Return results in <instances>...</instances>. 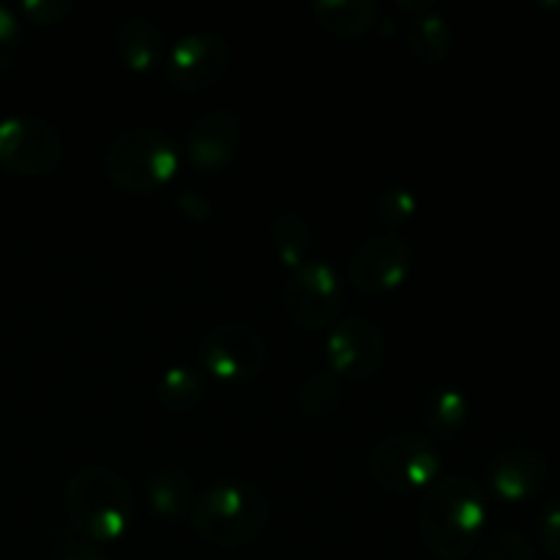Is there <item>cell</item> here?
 I'll return each instance as SVG.
<instances>
[{
  "label": "cell",
  "mask_w": 560,
  "mask_h": 560,
  "mask_svg": "<svg viewBox=\"0 0 560 560\" xmlns=\"http://www.w3.org/2000/svg\"><path fill=\"white\" fill-rule=\"evenodd\" d=\"M485 523V492L468 476L438 479L419 506L421 541L441 560H459L474 552Z\"/></svg>",
  "instance_id": "obj_1"
},
{
  "label": "cell",
  "mask_w": 560,
  "mask_h": 560,
  "mask_svg": "<svg viewBox=\"0 0 560 560\" xmlns=\"http://www.w3.org/2000/svg\"><path fill=\"white\" fill-rule=\"evenodd\" d=\"M66 512L74 534L93 545L118 541L135 520V492L113 468L88 465L66 485Z\"/></svg>",
  "instance_id": "obj_2"
},
{
  "label": "cell",
  "mask_w": 560,
  "mask_h": 560,
  "mask_svg": "<svg viewBox=\"0 0 560 560\" xmlns=\"http://www.w3.org/2000/svg\"><path fill=\"white\" fill-rule=\"evenodd\" d=\"M191 525L217 547H244L266 530L271 503L262 487L252 481H219L202 490L191 506Z\"/></svg>",
  "instance_id": "obj_3"
},
{
  "label": "cell",
  "mask_w": 560,
  "mask_h": 560,
  "mask_svg": "<svg viewBox=\"0 0 560 560\" xmlns=\"http://www.w3.org/2000/svg\"><path fill=\"white\" fill-rule=\"evenodd\" d=\"M178 164L175 142L151 126H137L118 135L104 156L107 178L129 195H148L167 186L178 173Z\"/></svg>",
  "instance_id": "obj_4"
},
{
  "label": "cell",
  "mask_w": 560,
  "mask_h": 560,
  "mask_svg": "<svg viewBox=\"0 0 560 560\" xmlns=\"http://www.w3.org/2000/svg\"><path fill=\"white\" fill-rule=\"evenodd\" d=\"M366 468L381 490L408 495V492L430 490L435 485L441 474V454L427 438L399 432V435L383 438L372 448Z\"/></svg>",
  "instance_id": "obj_5"
},
{
  "label": "cell",
  "mask_w": 560,
  "mask_h": 560,
  "mask_svg": "<svg viewBox=\"0 0 560 560\" xmlns=\"http://www.w3.org/2000/svg\"><path fill=\"white\" fill-rule=\"evenodd\" d=\"M268 345L257 328L246 323H222L200 342V361L206 372L224 383H246L266 366Z\"/></svg>",
  "instance_id": "obj_6"
},
{
  "label": "cell",
  "mask_w": 560,
  "mask_h": 560,
  "mask_svg": "<svg viewBox=\"0 0 560 560\" xmlns=\"http://www.w3.org/2000/svg\"><path fill=\"white\" fill-rule=\"evenodd\" d=\"M342 306V288L339 277L328 262L306 260L304 266L290 273L284 284V310L290 320L304 331L328 328Z\"/></svg>",
  "instance_id": "obj_7"
},
{
  "label": "cell",
  "mask_w": 560,
  "mask_h": 560,
  "mask_svg": "<svg viewBox=\"0 0 560 560\" xmlns=\"http://www.w3.org/2000/svg\"><path fill=\"white\" fill-rule=\"evenodd\" d=\"M60 159H63V140L47 120H0V167L25 178H38L52 173Z\"/></svg>",
  "instance_id": "obj_8"
},
{
  "label": "cell",
  "mask_w": 560,
  "mask_h": 560,
  "mask_svg": "<svg viewBox=\"0 0 560 560\" xmlns=\"http://www.w3.org/2000/svg\"><path fill=\"white\" fill-rule=\"evenodd\" d=\"M326 359L331 375L345 381H370L386 364V337L372 320L350 315L328 331Z\"/></svg>",
  "instance_id": "obj_9"
},
{
  "label": "cell",
  "mask_w": 560,
  "mask_h": 560,
  "mask_svg": "<svg viewBox=\"0 0 560 560\" xmlns=\"http://www.w3.org/2000/svg\"><path fill=\"white\" fill-rule=\"evenodd\" d=\"M233 49L219 33L197 31L186 33L170 49L164 60L167 80L180 91H206L213 88L230 71Z\"/></svg>",
  "instance_id": "obj_10"
},
{
  "label": "cell",
  "mask_w": 560,
  "mask_h": 560,
  "mask_svg": "<svg viewBox=\"0 0 560 560\" xmlns=\"http://www.w3.org/2000/svg\"><path fill=\"white\" fill-rule=\"evenodd\" d=\"M413 268V249L408 241L394 233L375 235L359 244L350 255L348 279L355 290L370 295H383L397 290Z\"/></svg>",
  "instance_id": "obj_11"
},
{
  "label": "cell",
  "mask_w": 560,
  "mask_h": 560,
  "mask_svg": "<svg viewBox=\"0 0 560 560\" xmlns=\"http://www.w3.org/2000/svg\"><path fill=\"white\" fill-rule=\"evenodd\" d=\"M244 124L230 109H208L186 131V153L197 170H222L241 145Z\"/></svg>",
  "instance_id": "obj_12"
},
{
  "label": "cell",
  "mask_w": 560,
  "mask_h": 560,
  "mask_svg": "<svg viewBox=\"0 0 560 560\" xmlns=\"http://www.w3.org/2000/svg\"><path fill=\"white\" fill-rule=\"evenodd\" d=\"M547 479V463L530 448H509L490 465V481L503 503H525L541 490Z\"/></svg>",
  "instance_id": "obj_13"
},
{
  "label": "cell",
  "mask_w": 560,
  "mask_h": 560,
  "mask_svg": "<svg viewBox=\"0 0 560 560\" xmlns=\"http://www.w3.org/2000/svg\"><path fill=\"white\" fill-rule=\"evenodd\" d=\"M399 9L410 11L408 27H405L408 52L430 69L446 63L448 52H452V27H448L446 16L432 3H399Z\"/></svg>",
  "instance_id": "obj_14"
},
{
  "label": "cell",
  "mask_w": 560,
  "mask_h": 560,
  "mask_svg": "<svg viewBox=\"0 0 560 560\" xmlns=\"http://www.w3.org/2000/svg\"><path fill=\"white\" fill-rule=\"evenodd\" d=\"M115 49L120 63L135 74H148L164 58V36L145 16H126L115 27Z\"/></svg>",
  "instance_id": "obj_15"
},
{
  "label": "cell",
  "mask_w": 560,
  "mask_h": 560,
  "mask_svg": "<svg viewBox=\"0 0 560 560\" xmlns=\"http://www.w3.org/2000/svg\"><path fill=\"white\" fill-rule=\"evenodd\" d=\"M312 16L331 36L361 38L381 20V5L375 0H317Z\"/></svg>",
  "instance_id": "obj_16"
},
{
  "label": "cell",
  "mask_w": 560,
  "mask_h": 560,
  "mask_svg": "<svg viewBox=\"0 0 560 560\" xmlns=\"http://www.w3.org/2000/svg\"><path fill=\"white\" fill-rule=\"evenodd\" d=\"M468 413L470 405L463 392H457V388H438V392L427 397L421 419H424V427L432 435L441 438V441H454L463 432Z\"/></svg>",
  "instance_id": "obj_17"
},
{
  "label": "cell",
  "mask_w": 560,
  "mask_h": 560,
  "mask_svg": "<svg viewBox=\"0 0 560 560\" xmlns=\"http://www.w3.org/2000/svg\"><path fill=\"white\" fill-rule=\"evenodd\" d=\"M195 501V485H191L189 476L180 474V470H159V474L148 481V503H151L156 517H180V514L191 512Z\"/></svg>",
  "instance_id": "obj_18"
},
{
  "label": "cell",
  "mask_w": 560,
  "mask_h": 560,
  "mask_svg": "<svg viewBox=\"0 0 560 560\" xmlns=\"http://www.w3.org/2000/svg\"><path fill=\"white\" fill-rule=\"evenodd\" d=\"M159 405L173 413H186V410L197 408L206 397V377L195 370V366H170L162 375L156 388Z\"/></svg>",
  "instance_id": "obj_19"
},
{
  "label": "cell",
  "mask_w": 560,
  "mask_h": 560,
  "mask_svg": "<svg viewBox=\"0 0 560 560\" xmlns=\"http://www.w3.org/2000/svg\"><path fill=\"white\" fill-rule=\"evenodd\" d=\"M271 241L279 260H282L290 271H295V268L306 262V252H310L312 246V230L310 224H306V219L299 217V213H282V217L271 224Z\"/></svg>",
  "instance_id": "obj_20"
},
{
  "label": "cell",
  "mask_w": 560,
  "mask_h": 560,
  "mask_svg": "<svg viewBox=\"0 0 560 560\" xmlns=\"http://www.w3.org/2000/svg\"><path fill=\"white\" fill-rule=\"evenodd\" d=\"M342 405V383L331 372H315L299 388V408L310 419L331 416Z\"/></svg>",
  "instance_id": "obj_21"
},
{
  "label": "cell",
  "mask_w": 560,
  "mask_h": 560,
  "mask_svg": "<svg viewBox=\"0 0 560 560\" xmlns=\"http://www.w3.org/2000/svg\"><path fill=\"white\" fill-rule=\"evenodd\" d=\"M474 560H539L530 541L517 530H495L476 545Z\"/></svg>",
  "instance_id": "obj_22"
},
{
  "label": "cell",
  "mask_w": 560,
  "mask_h": 560,
  "mask_svg": "<svg viewBox=\"0 0 560 560\" xmlns=\"http://www.w3.org/2000/svg\"><path fill=\"white\" fill-rule=\"evenodd\" d=\"M416 211H419V200L405 186H388L377 195L375 213L386 228H402V224L413 222Z\"/></svg>",
  "instance_id": "obj_23"
},
{
  "label": "cell",
  "mask_w": 560,
  "mask_h": 560,
  "mask_svg": "<svg viewBox=\"0 0 560 560\" xmlns=\"http://www.w3.org/2000/svg\"><path fill=\"white\" fill-rule=\"evenodd\" d=\"M52 560H109L98 545L82 539L74 530H60L52 541Z\"/></svg>",
  "instance_id": "obj_24"
},
{
  "label": "cell",
  "mask_w": 560,
  "mask_h": 560,
  "mask_svg": "<svg viewBox=\"0 0 560 560\" xmlns=\"http://www.w3.org/2000/svg\"><path fill=\"white\" fill-rule=\"evenodd\" d=\"M74 11L71 0H27L22 3V14L36 25H60Z\"/></svg>",
  "instance_id": "obj_25"
},
{
  "label": "cell",
  "mask_w": 560,
  "mask_h": 560,
  "mask_svg": "<svg viewBox=\"0 0 560 560\" xmlns=\"http://www.w3.org/2000/svg\"><path fill=\"white\" fill-rule=\"evenodd\" d=\"M22 42V25L16 14L5 5H0V71L9 69L14 63L16 52H20Z\"/></svg>",
  "instance_id": "obj_26"
},
{
  "label": "cell",
  "mask_w": 560,
  "mask_h": 560,
  "mask_svg": "<svg viewBox=\"0 0 560 560\" xmlns=\"http://www.w3.org/2000/svg\"><path fill=\"white\" fill-rule=\"evenodd\" d=\"M539 539H541V547H545L552 558L560 560V498H556L552 503H547L545 512H541Z\"/></svg>",
  "instance_id": "obj_27"
},
{
  "label": "cell",
  "mask_w": 560,
  "mask_h": 560,
  "mask_svg": "<svg viewBox=\"0 0 560 560\" xmlns=\"http://www.w3.org/2000/svg\"><path fill=\"white\" fill-rule=\"evenodd\" d=\"M178 211L184 213L189 222H206V219L213 213V206L206 200V197L197 195V191H184V195L178 197Z\"/></svg>",
  "instance_id": "obj_28"
}]
</instances>
